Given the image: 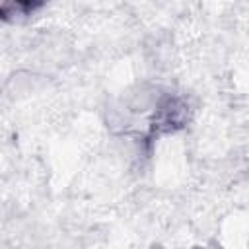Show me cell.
Wrapping results in <instances>:
<instances>
[{
  "label": "cell",
  "instance_id": "1",
  "mask_svg": "<svg viewBox=\"0 0 249 249\" xmlns=\"http://www.w3.org/2000/svg\"><path fill=\"white\" fill-rule=\"evenodd\" d=\"M189 121V103L187 99L171 93H163L158 97L154 105L152 130L156 132H173L185 126Z\"/></svg>",
  "mask_w": 249,
  "mask_h": 249
},
{
  "label": "cell",
  "instance_id": "2",
  "mask_svg": "<svg viewBox=\"0 0 249 249\" xmlns=\"http://www.w3.org/2000/svg\"><path fill=\"white\" fill-rule=\"evenodd\" d=\"M37 8H41V4H35V2H8V4H0V18L8 19V21H19V19L31 16Z\"/></svg>",
  "mask_w": 249,
  "mask_h": 249
}]
</instances>
